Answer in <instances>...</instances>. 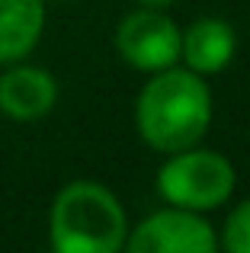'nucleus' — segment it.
<instances>
[{
	"label": "nucleus",
	"mask_w": 250,
	"mask_h": 253,
	"mask_svg": "<svg viewBox=\"0 0 250 253\" xmlns=\"http://www.w3.org/2000/svg\"><path fill=\"white\" fill-rule=\"evenodd\" d=\"M212 122V93L202 74L180 68L154 71L141 86L135 103V125L138 135L154 151L173 154V151L193 148L202 141Z\"/></svg>",
	"instance_id": "1"
},
{
	"label": "nucleus",
	"mask_w": 250,
	"mask_h": 253,
	"mask_svg": "<svg viewBox=\"0 0 250 253\" xmlns=\"http://www.w3.org/2000/svg\"><path fill=\"white\" fill-rule=\"evenodd\" d=\"M125 209L93 179L68 183L51 202L48 241L58 253H116L125 247Z\"/></svg>",
	"instance_id": "2"
},
{
	"label": "nucleus",
	"mask_w": 250,
	"mask_h": 253,
	"mask_svg": "<svg viewBox=\"0 0 250 253\" xmlns=\"http://www.w3.org/2000/svg\"><path fill=\"white\" fill-rule=\"evenodd\" d=\"M157 192L176 209H218L234 192V167L228 157L215 151H199L193 144V148L173 151L167 164L157 170Z\"/></svg>",
	"instance_id": "3"
},
{
	"label": "nucleus",
	"mask_w": 250,
	"mask_h": 253,
	"mask_svg": "<svg viewBox=\"0 0 250 253\" xmlns=\"http://www.w3.org/2000/svg\"><path fill=\"white\" fill-rule=\"evenodd\" d=\"M218 247L212 224L189 209H164L128 231V253H212Z\"/></svg>",
	"instance_id": "4"
},
{
	"label": "nucleus",
	"mask_w": 250,
	"mask_h": 253,
	"mask_svg": "<svg viewBox=\"0 0 250 253\" xmlns=\"http://www.w3.org/2000/svg\"><path fill=\"white\" fill-rule=\"evenodd\" d=\"M116 48L131 68L138 71H164L180 58V29L157 6L135 10L116 29Z\"/></svg>",
	"instance_id": "5"
},
{
	"label": "nucleus",
	"mask_w": 250,
	"mask_h": 253,
	"mask_svg": "<svg viewBox=\"0 0 250 253\" xmlns=\"http://www.w3.org/2000/svg\"><path fill=\"white\" fill-rule=\"evenodd\" d=\"M58 103V81L45 68L13 61L0 74V112L13 122H36Z\"/></svg>",
	"instance_id": "6"
},
{
	"label": "nucleus",
	"mask_w": 250,
	"mask_h": 253,
	"mask_svg": "<svg viewBox=\"0 0 250 253\" xmlns=\"http://www.w3.org/2000/svg\"><path fill=\"white\" fill-rule=\"evenodd\" d=\"M238 48V36L234 29L218 16H202L180 32V58L189 64L196 74H218L228 68Z\"/></svg>",
	"instance_id": "7"
},
{
	"label": "nucleus",
	"mask_w": 250,
	"mask_h": 253,
	"mask_svg": "<svg viewBox=\"0 0 250 253\" xmlns=\"http://www.w3.org/2000/svg\"><path fill=\"white\" fill-rule=\"evenodd\" d=\"M45 29V0H0V64L23 61Z\"/></svg>",
	"instance_id": "8"
},
{
	"label": "nucleus",
	"mask_w": 250,
	"mask_h": 253,
	"mask_svg": "<svg viewBox=\"0 0 250 253\" xmlns=\"http://www.w3.org/2000/svg\"><path fill=\"white\" fill-rule=\"evenodd\" d=\"M221 247L228 253H250V199L238 202L231 209V215L225 218Z\"/></svg>",
	"instance_id": "9"
},
{
	"label": "nucleus",
	"mask_w": 250,
	"mask_h": 253,
	"mask_svg": "<svg viewBox=\"0 0 250 253\" xmlns=\"http://www.w3.org/2000/svg\"><path fill=\"white\" fill-rule=\"evenodd\" d=\"M141 6H157V10H164V6H170L173 0H138Z\"/></svg>",
	"instance_id": "10"
}]
</instances>
